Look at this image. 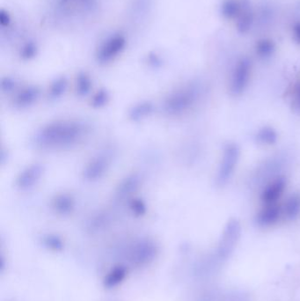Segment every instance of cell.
<instances>
[{"label": "cell", "instance_id": "cell-1", "mask_svg": "<svg viewBox=\"0 0 300 301\" xmlns=\"http://www.w3.org/2000/svg\"><path fill=\"white\" fill-rule=\"evenodd\" d=\"M87 132V126L78 121H58L40 130L35 141L44 149L66 148L79 142Z\"/></svg>", "mask_w": 300, "mask_h": 301}, {"label": "cell", "instance_id": "cell-2", "mask_svg": "<svg viewBox=\"0 0 300 301\" xmlns=\"http://www.w3.org/2000/svg\"><path fill=\"white\" fill-rule=\"evenodd\" d=\"M202 95V88L197 84H191L180 88L165 99L164 109L168 115H178L192 108Z\"/></svg>", "mask_w": 300, "mask_h": 301}, {"label": "cell", "instance_id": "cell-3", "mask_svg": "<svg viewBox=\"0 0 300 301\" xmlns=\"http://www.w3.org/2000/svg\"><path fill=\"white\" fill-rule=\"evenodd\" d=\"M159 253V246L154 240L141 239L128 247L127 260L132 267H147L157 259Z\"/></svg>", "mask_w": 300, "mask_h": 301}, {"label": "cell", "instance_id": "cell-4", "mask_svg": "<svg viewBox=\"0 0 300 301\" xmlns=\"http://www.w3.org/2000/svg\"><path fill=\"white\" fill-rule=\"evenodd\" d=\"M240 147L236 144L231 143L225 146L222 161L217 176V184L219 186H225L229 182L240 159Z\"/></svg>", "mask_w": 300, "mask_h": 301}, {"label": "cell", "instance_id": "cell-5", "mask_svg": "<svg viewBox=\"0 0 300 301\" xmlns=\"http://www.w3.org/2000/svg\"><path fill=\"white\" fill-rule=\"evenodd\" d=\"M241 234L240 224L236 219H232L226 224L222 238L220 240L218 253L221 259H226L232 254L234 247L240 240Z\"/></svg>", "mask_w": 300, "mask_h": 301}, {"label": "cell", "instance_id": "cell-6", "mask_svg": "<svg viewBox=\"0 0 300 301\" xmlns=\"http://www.w3.org/2000/svg\"><path fill=\"white\" fill-rule=\"evenodd\" d=\"M250 73L251 64L249 60L246 58L241 59L233 71V78L231 82L232 95L238 96L244 93L249 81Z\"/></svg>", "mask_w": 300, "mask_h": 301}, {"label": "cell", "instance_id": "cell-7", "mask_svg": "<svg viewBox=\"0 0 300 301\" xmlns=\"http://www.w3.org/2000/svg\"><path fill=\"white\" fill-rule=\"evenodd\" d=\"M126 40L122 35H115L105 41L98 53L99 61L108 63L117 57L124 50Z\"/></svg>", "mask_w": 300, "mask_h": 301}, {"label": "cell", "instance_id": "cell-8", "mask_svg": "<svg viewBox=\"0 0 300 301\" xmlns=\"http://www.w3.org/2000/svg\"><path fill=\"white\" fill-rule=\"evenodd\" d=\"M286 187V180L284 177H278L265 188L261 195V200L267 205L275 204L283 195Z\"/></svg>", "mask_w": 300, "mask_h": 301}, {"label": "cell", "instance_id": "cell-9", "mask_svg": "<svg viewBox=\"0 0 300 301\" xmlns=\"http://www.w3.org/2000/svg\"><path fill=\"white\" fill-rule=\"evenodd\" d=\"M128 268L124 264H117L112 267L103 278V286L106 289H115L121 285L128 276Z\"/></svg>", "mask_w": 300, "mask_h": 301}, {"label": "cell", "instance_id": "cell-10", "mask_svg": "<svg viewBox=\"0 0 300 301\" xmlns=\"http://www.w3.org/2000/svg\"><path fill=\"white\" fill-rule=\"evenodd\" d=\"M109 161L105 156H98L91 160L84 171V178L89 181H95L101 178L108 170Z\"/></svg>", "mask_w": 300, "mask_h": 301}, {"label": "cell", "instance_id": "cell-11", "mask_svg": "<svg viewBox=\"0 0 300 301\" xmlns=\"http://www.w3.org/2000/svg\"><path fill=\"white\" fill-rule=\"evenodd\" d=\"M282 210L276 204L267 205L263 210L257 214L256 223L261 227H270L277 223L280 218Z\"/></svg>", "mask_w": 300, "mask_h": 301}, {"label": "cell", "instance_id": "cell-12", "mask_svg": "<svg viewBox=\"0 0 300 301\" xmlns=\"http://www.w3.org/2000/svg\"><path fill=\"white\" fill-rule=\"evenodd\" d=\"M42 173V167L40 165H33L27 167L20 174L17 179V185L20 189H27L33 186L36 181L39 180Z\"/></svg>", "mask_w": 300, "mask_h": 301}, {"label": "cell", "instance_id": "cell-13", "mask_svg": "<svg viewBox=\"0 0 300 301\" xmlns=\"http://www.w3.org/2000/svg\"><path fill=\"white\" fill-rule=\"evenodd\" d=\"M75 201L71 196L68 195H61L54 200L53 207L56 211L61 215L71 213L74 209Z\"/></svg>", "mask_w": 300, "mask_h": 301}, {"label": "cell", "instance_id": "cell-14", "mask_svg": "<svg viewBox=\"0 0 300 301\" xmlns=\"http://www.w3.org/2000/svg\"><path fill=\"white\" fill-rule=\"evenodd\" d=\"M283 212L287 217V219L290 220L297 219L300 213V196L297 194H294L287 199L284 203Z\"/></svg>", "mask_w": 300, "mask_h": 301}, {"label": "cell", "instance_id": "cell-15", "mask_svg": "<svg viewBox=\"0 0 300 301\" xmlns=\"http://www.w3.org/2000/svg\"><path fill=\"white\" fill-rule=\"evenodd\" d=\"M38 95L39 91L36 88H26L17 95L15 99V104L20 108L27 107L37 100Z\"/></svg>", "mask_w": 300, "mask_h": 301}, {"label": "cell", "instance_id": "cell-16", "mask_svg": "<svg viewBox=\"0 0 300 301\" xmlns=\"http://www.w3.org/2000/svg\"><path fill=\"white\" fill-rule=\"evenodd\" d=\"M42 244L47 249L53 252H60L64 247V241L60 237L55 234H48L44 236L42 238Z\"/></svg>", "mask_w": 300, "mask_h": 301}, {"label": "cell", "instance_id": "cell-17", "mask_svg": "<svg viewBox=\"0 0 300 301\" xmlns=\"http://www.w3.org/2000/svg\"><path fill=\"white\" fill-rule=\"evenodd\" d=\"M256 139L257 141L262 144L274 145L277 140V132L270 127H264L257 133Z\"/></svg>", "mask_w": 300, "mask_h": 301}, {"label": "cell", "instance_id": "cell-18", "mask_svg": "<svg viewBox=\"0 0 300 301\" xmlns=\"http://www.w3.org/2000/svg\"><path fill=\"white\" fill-rule=\"evenodd\" d=\"M273 44L270 41H263L257 47V53L262 58H269L273 53Z\"/></svg>", "mask_w": 300, "mask_h": 301}, {"label": "cell", "instance_id": "cell-19", "mask_svg": "<svg viewBox=\"0 0 300 301\" xmlns=\"http://www.w3.org/2000/svg\"><path fill=\"white\" fill-rule=\"evenodd\" d=\"M91 81L90 78H88L85 74L79 75L78 78V92L79 94L84 95L90 90Z\"/></svg>", "mask_w": 300, "mask_h": 301}, {"label": "cell", "instance_id": "cell-20", "mask_svg": "<svg viewBox=\"0 0 300 301\" xmlns=\"http://www.w3.org/2000/svg\"><path fill=\"white\" fill-rule=\"evenodd\" d=\"M138 109H133V112H132L131 115H132L133 119H138L140 118V117H143V116H146V115H149L150 114V112L152 110V108L151 107V105H149L147 103H145L144 105L139 106V108H137Z\"/></svg>", "mask_w": 300, "mask_h": 301}, {"label": "cell", "instance_id": "cell-21", "mask_svg": "<svg viewBox=\"0 0 300 301\" xmlns=\"http://www.w3.org/2000/svg\"><path fill=\"white\" fill-rule=\"evenodd\" d=\"M66 88V80L64 78H61L59 80L55 83V85L52 87V90H51V95H53L55 97H58L61 94L64 92Z\"/></svg>", "mask_w": 300, "mask_h": 301}, {"label": "cell", "instance_id": "cell-22", "mask_svg": "<svg viewBox=\"0 0 300 301\" xmlns=\"http://www.w3.org/2000/svg\"><path fill=\"white\" fill-rule=\"evenodd\" d=\"M36 52V47L34 44H27L25 47L23 48L22 51V57L24 58H31L34 57V54Z\"/></svg>", "mask_w": 300, "mask_h": 301}, {"label": "cell", "instance_id": "cell-23", "mask_svg": "<svg viewBox=\"0 0 300 301\" xmlns=\"http://www.w3.org/2000/svg\"><path fill=\"white\" fill-rule=\"evenodd\" d=\"M0 23L4 27L8 26L9 23H10V16H9V14L6 13V12H4V11H1V13H0Z\"/></svg>", "mask_w": 300, "mask_h": 301}, {"label": "cell", "instance_id": "cell-24", "mask_svg": "<svg viewBox=\"0 0 300 301\" xmlns=\"http://www.w3.org/2000/svg\"><path fill=\"white\" fill-rule=\"evenodd\" d=\"M296 102H297V107L300 109V85L297 88V95H296Z\"/></svg>", "mask_w": 300, "mask_h": 301}]
</instances>
